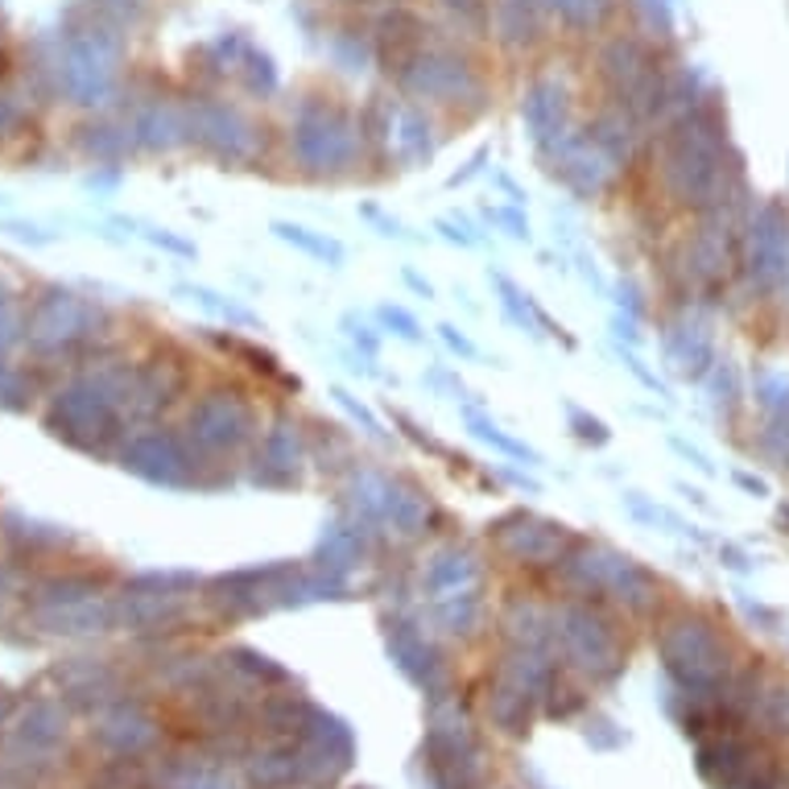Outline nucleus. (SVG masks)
I'll list each match as a JSON object with an SVG mask.
<instances>
[{
    "label": "nucleus",
    "mask_w": 789,
    "mask_h": 789,
    "mask_svg": "<svg viewBox=\"0 0 789 789\" xmlns=\"http://www.w3.org/2000/svg\"><path fill=\"white\" fill-rule=\"evenodd\" d=\"M562 583L579 595H616L628 608H649L658 599V579L637 562L632 554L604 546V541H574L567 554L558 558Z\"/></svg>",
    "instance_id": "1"
},
{
    "label": "nucleus",
    "mask_w": 789,
    "mask_h": 789,
    "mask_svg": "<svg viewBox=\"0 0 789 789\" xmlns=\"http://www.w3.org/2000/svg\"><path fill=\"white\" fill-rule=\"evenodd\" d=\"M488 534H492V546H496L504 558L521 562V567H546V562H558V558L579 541L571 534V525L538 517V513H525V508H508L504 517H496L488 525Z\"/></svg>",
    "instance_id": "2"
},
{
    "label": "nucleus",
    "mask_w": 789,
    "mask_h": 789,
    "mask_svg": "<svg viewBox=\"0 0 789 789\" xmlns=\"http://www.w3.org/2000/svg\"><path fill=\"white\" fill-rule=\"evenodd\" d=\"M294 158L310 179H347L359 162V133L340 116H306L294 137Z\"/></svg>",
    "instance_id": "3"
},
{
    "label": "nucleus",
    "mask_w": 789,
    "mask_h": 789,
    "mask_svg": "<svg viewBox=\"0 0 789 789\" xmlns=\"http://www.w3.org/2000/svg\"><path fill=\"white\" fill-rule=\"evenodd\" d=\"M306 459H310V447H306V434L298 431V422L277 418L270 431L261 434L256 450H252L249 484H256V488H298Z\"/></svg>",
    "instance_id": "4"
},
{
    "label": "nucleus",
    "mask_w": 789,
    "mask_h": 789,
    "mask_svg": "<svg viewBox=\"0 0 789 789\" xmlns=\"http://www.w3.org/2000/svg\"><path fill=\"white\" fill-rule=\"evenodd\" d=\"M191 434L203 447L240 450L256 438V413L240 393H216L191 413Z\"/></svg>",
    "instance_id": "5"
},
{
    "label": "nucleus",
    "mask_w": 789,
    "mask_h": 789,
    "mask_svg": "<svg viewBox=\"0 0 789 789\" xmlns=\"http://www.w3.org/2000/svg\"><path fill=\"white\" fill-rule=\"evenodd\" d=\"M546 162H550L546 165V174L558 179L579 198L604 195L611 186V179H616V162H611L592 137H587V141H571V137H567L554 153H546Z\"/></svg>",
    "instance_id": "6"
},
{
    "label": "nucleus",
    "mask_w": 789,
    "mask_h": 789,
    "mask_svg": "<svg viewBox=\"0 0 789 789\" xmlns=\"http://www.w3.org/2000/svg\"><path fill=\"white\" fill-rule=\"evenodd\" d=\"M748 277L761 289H773L789 277V219L769 203L748 224Z\"/></svg>",
    "instance_id": "7"
},
{
    "label": "nucleus",
    "mask_w": 789,
    "mask_h": 789,
    "mask_svg": "<svg viewBox=\"0 0 789 789\" xmlns=\"http://www.w3.org/2000/svg\"><path fill=\"white\" fill-rule=\"evenodd\" d=\"M380 541L377 529H368L364 521H356L352 513H340V517H327L319 538H315V550H310V562L323 567V571L335 574H352L359 562L373 558V546Z\"/></svg>",
    "instance_id": "8"
},
{
    "label": "nucleus",
    "mask_w": 789,
    "mask_h": 789,
    "mask_svg": "<svg viewBox=\"0 0 789 789\" xmlns=\"http://www.w3.org/2000/svg\"><path fill=\"white\" fill-rule=\"evenodd\" d=\"M397 496H401V480L385 476L377 467H352L340 488L343 513H352V517L364 521L377 534H389V517H393Z\"/></svg>",
    "instance_id": "9"
},
{
    "label": "nucleus",
    "mask_w": 789,
    "mask_h": 789,
    "mask_svg": "<svg viewBox=\"0 0 789 789\" xmlns=\"http://www.w3.org/2000/svg\"><path fill=\"white\" fill-rule=\"evenodd\" d=\"M488 282H492L496 298H501V315L517 327V331H525L529 340H546V335H550V340H562V347H574V340L567 335V327L554 323V319H550V315L538 306V298H534V294H525V289L508 277V273L488 270Z\"/></svg>",
    "instance_id": "10"
},
{
    "label": "nucleus",
    "mask_w": 789,
    "mask_h": 789,
    "mask_svg": "<svg viewBox=\"0 0 789 789\" xmlns=\"http://www.w3.org/2000/svg\"><path fill=\"white\" fill-rule=\"evenodd\" d=\"M665 364L686 380H702L711 368H716V340H711V327L699 323V319H682L665 331L662 340Z\"/></svg>",
    "instance_id": "11"
},
{
    "label": "nucleus",
    "mask_w": 789,
    "mask_h": 789,
    "mask_svg": "<svg viewBox=\"0 0 789 789\" xmlns=\"http://www.w3.org/2000/svg\"><path fill=\"white\" fill-rule=\"evenodd\" d=\"M480 579V554L471 546H443L422 562V592L426 595H450L464 592Z\"/></svg>",
    "instance_id": "12"
},
{
    "label": "nucleus",
    "mask_w": 789,
    "mask_h": 789,
    "mask_svg": "<svg viewBox=\"0 0 789 789\" xmlns=\"http://www.w3.org/2000/svg\"><path fill=\"white\" fill-rule=\"evenodd\" d=\"M521 116H525V128H529V141L538 145V153H554L558 145L567 141V100L558 88H534L529 100L521 104Z\"/></svg>",
    "instance_id": "13"
},
{
    "label": "nucleus",
    "mask_w": 789,
    "mask_h": 789,
    "mask_svg": "<svg viewBox=\"0 0 789 789\" xmlns=\"http://www.w3.org/2000/svg\"><path fill=\"white\" fill-rule=\"evenodd\" d=\"M459 418H464V426L480 443H488L492 450H501V455H508V459H517V464L525 467H541V450H534L529 443H521L517 434H508L496 426V418L484 410V405H476V401H459Z\"/></svg>",
    "instance_id": "14"
},
{
    "label": "nucleus",
    "mask_w": 789,
    "mask_h": 789,
    "mask_svg": "<svg viewBox=\"0 0 789 789\" xmlns=\"http://www.w3.org/2000/svg\"><path fill=\"white\" fill-rule=\"evenodd\" d=\"M270 232L277 236L282 244H289V249L306 252L310 261L327 265V270H343V261H347V249H343L335 236L315 232V228H306V224H294V219H273Z\"/></svg>",
    "instance_id": "15"
},
{
    "label": "nucleus",
    "mask_w": 789,
    "mask_h": 789,
    "mask_svg": "<svg viewBox=\"0 0 789 789\" xmlns=\"http://www.w3.org/2000/svg\"><path fill=\"white\" fill-rule=\"evenodd\" d=\"M620 504H625V513L632 521H641L649 529H662V534H678V538H690V541H707L702 538L699 525H690L686 517H678L670 504H662L658 496H645V492H637V488H628L620 492Z\"/></svg>",
    "instance_id": "16"
},
{
    "label": "nucleus",
    "mask_w": 789,
    "mask_h": 789,
    "mask_svg": "<svg viewBox=\"0 0 789 789\" xmlns=\"http://www.w3.org/2000/svg\"><path fill=\"white\" fill-rule=\"evenodd\" d=\"M393 149L397 158L405 162V170H418V165H426L434 158V137H431V125L422 121V116H413V112H405L401 116V125L393 128Z\"/></svg>",
    "instance_id": "17"
},
{
    "label": "nucleus",
    "mask_w": 789,
    "mask_h": 789,
    "mask_svg": "<svg viewBox=\"0 0 789 789\" xmlns=\"http://www.w3.org/2000/svg\"><path fill=\"white\" fill-rule=\"evenodd\" d=\"M216 343L224 347V352H232V356L244 359L252 373H261V377H270V380H282V385H289V389H298V377H289L286 368H282V359L273 356L270 347L244 340V335H216Z\"/></svg>",
    "instance_id": "18"
},
{
    "label": "nucleus",
    "mask_w": 789,
    "mask_h": 789,
    "mask_svg": "<svg viewBox=\"0 0 789 789\" xmlns=\"http://www.w3.org/2000/svg\"><path fill=\"white\" fill-rule=\"evenodd\" d=\"M191 302H198L207 315H216V319H224L228 327H256V315H252L249 306H240L236 298H224V294H216V289L207 286H186L182 289Z\"/></svg>",
    "instance_id": "19"
},
{
    "label": "nucleus",
    "mask_w": 789,
    "mask_h": 789,
    "mask_svg": "<svg viewBox=\"0 0 789 789\" xmlns=\"http://www.w3.org/2000/svg\"><path fill=\"white\" fill-rule=\"evenodd\" d=\"M306 447H310V459H319V467H327L331 459H343L347 467H356L352 464V438L335 422H315V434L306 438Z\"/></svg>",
    "instance_id": "20"
},
{
    "label": "nucleus",
    "mask_w": 789,
    "mask_h": 789,
    "mask_svg": "<svg viewBox=\"0 0 789 789\" xmlns=\"http://www.w3.org/2000/svg\"><path fill=\"white\" fill-rule=\"evenodd\" d=\"M592 141L608 153L611 162H628L632 158V149H637V137H632V125L620 121V116H604V121H595L592 128Z\"/></svg>",
    "instance_id": "21"
},
{
    "label": "nucleus",
    "mask_w": 789,
    "mask_h": 789,
    "mask_svg": "<svg viewBox=\"0 0 789 789\" xmlns=\"http://www.w3.org/2000/svg\"><path fill=\"white\" fill-rule=\"evenodd\" d=\"M393 426H401V434L410 438L418 450H426V455H434V459H450L455 467H467L471 459H464V455H455V450L438 438V434H431V426H422V422H413L405 410H393Z\"/></svg>",
    "instance_id": "22"
},
{
    "label": "nucleus",
    "mask_w": 789,
    "mask_h": 789,
    "mask_svg": "<svg viewBox=\"0 0 789 789\" xmlns=\"http://www.w3.org/2000/svg\"><path fill=\"white\" fill-rule=\"evenodd\" d=\"M702 380H707L711 405H716L719 413H735V405H740V377H735L732 359H716V368Z\"/></svg>",
    "instance_id": "23"
},
{
    "label": "nucleus",
    "mask_w": 789,
    "mask_h": 789,
    "mask_svg": "<svg viewBox=\"0 0 789 789\" xmlns=\"http://www.w3.org/2000/svg\"><path fill=\"white\" fill-rule=\"evenodd\" d=\"M340 335L347 340V347L356 352V356H368V359H380V331L364 315L356 310H347L340 315Z\"/></svg>",
    "instance_id": "24"
},
{
    "label": "nucleus",
    "mask_w": 789,
    "mask_h": 789,
    "mask_svg": "<svg viewBox=\"0 0 789 789\" xmlns=\"http://www.w3.org/2000/svg\"><path fill=\"white\" fill-rule=\"evenodd\" d=\"M567 431H571L583 447H608L611 443L608 422L595 418V413H587L583 405H574V401H567Z\"/></svg>",
    "instance_id": "25"
},
{
    "label": "nucleus",
    "mask_w": 789,
    "mask_h": 789,
    "mask_svg": "<svg viewBox=\"0 0 789 789\" xmlns=\"http://www.w3.org/2000/svg\"><path fill=\"white\" fill-rule=\"evenodd\" d=\"M331 397H335V405H340L343 413H347V418H352V422H356L359 431L368 434V438H377V443H393V434L385 431V426H380V418L373 410H368V405H364V401H356V397L347 393V389H343V385H331Z\"/></svg>",
    "instance_id": "26"
},
{
    "label": "nucleus",
    "mask_w": 789,
    "mask_h": 789,
    "mask_svg": "<svg viewBox=\"0 0 789 789\" xmlns=\"http://www.w3.org/2000/svg\"><path fill=\"white\" fill-rule=\"evenodd\" d=\"M377 323L385 327L389 335H397V340L426 343V331H422V323H418V315H413V310H405V306L380 302V306H377Z\"/></svg>",
    "instance_id": "27"
},
{
    "label": "nucleus",
    "mask_w": 789,
    "mask_h": 789,
    "mask_svg": "<svg viewBox=\"0 0 789 789\" xmlns=\"http://www.w3.org/2000/svg\"><path fill=\"white\" fill-rule=\"evenodd\" d=\"M484 219L492 228H501L508 240H517V244H529V219H525V207L517 203H496V207H484Z\"/></svg>",
    "instance_id": "28"
},
{
    "label": "nucleus",
    "mask_w": 789,
    "mask_h": 789,
    "mask_svg": "<svg viewBox=\"0 0 789 789\" xmlns=\"http://www.w3.org/2000/svg\"><path fill=\"white\" fill-rule=\"evenodd\" d=\"M756 401H761L773 418H786L789 413V377L786 373H761V377H756Z\"/></svg>",
    "instance_id": "29"
},
{
    "label": "nucleus",
    "mask_w": 789,
    "mask_h": 789,
    "mask_svg": "<svg viewBox=\"0 0 789 789\" xmlns=\"http://www.w3.org/2000/svg\"><path fill=\"white\" fill-rule=\"evenodd\" d=\"M434 232L443 236L447 244H459V249H480V244H484L480 228L467 216H438L434 219Z\"/></svg>",
    "instance_id": "30"
},
{
    "label": "nucleus",
    "mask_w": 789,
    "mask_h": 789,
    "mask_svg": "<svg viewBox=\"0 0 789 789\" xmlns=\"http://www.w3.org/2000/svg\"><path fill=\"white\" fill-rule=\"evenodd\" d=\"M616 359H620V364H625L628 373H632V377H637V380H641V385H645L649 393H658V397H665V401H670V385H665V380L658 377L653 368H649L645 359H641V352H637V347H625V343H616Z\"/></svg>",
    "instance_id": "31"
},
{
    "label": "nucleus",
    "mask_w": 789,
    "mask_h": 789,
    "mask_svg": "<svg viewBox=\"0 0 789 789\" xmlns=\"http://www.w3.org/2000/svg\"><path fill=\"white\" fill-rule=\"evenodd\" d=\"M356 211H359V219H368V224H373L385 240H405V244H418V236H410V228H405L397 216H389L380 203H359Z\"/></svg>",
    "instance_id": "32"
},
{
    "label": "nucleus",
    "mask_w": 789,
    "mask_h": 789,
    "mask_svg": "<svg viewBox=\"0 0 789 789\" xmlns=\"http://www.w3.org/2000/svg\"><path fill=\"white\" fill-rule=\"evenodd\" d=\"M608 298L616 302V310H620V315L645 319V294H641V286H637L632 277H620V282H611Z\"/></svg>",
    "instance_id": "33"
},
{
    "label": "nucleus",
    "mask_w": 789,
    "mask_h": 789,
    "mask_svg": "<svg viewBox=\"0 0 789 789\" xmlns=\"http://www.w3.org/2000/svg\"><path fill=\"white\" fill-rule=\"evenodd\" d=\"M422 385H431L438 397H447V401H467V389L464 380H459V373H450L447 364H434V368H426V377H422Z\"/></svg>",
    "instance_id": "34"
},
{
    "label": "nucleus",
    "mask_w": 789,
    "mask_h": 789,
    "mask_svg": "<svg viewBox=\"0 0 789 789\" xmlns=\"http://www.w3.org/2000/svg\"><path fill=\"white\" fill-rule=\"evenodd\" d=\"M434 331H438V340L447 343V352H450V356L467 359V364H471V359H480V347H476V343L467 340V331H464V327H455V323H438V327H434Z\"/></svg>",
    "instance_id": "35"
},
{
    "label": "nucleus",
    "mask_w": 789,
    "mask_h": 789,
    "mask_svg": "<svg viewBox=\"0 0 789 789\" xmlns=\"http://www.w3.org/2000/svg\"><path fill=\"white\" fill-rule=\"evenodd\" d=\"M611 340L616 343H625V347H641L645 343V335H641V319H632V315H611Z\"/></svg>",
    "instance_id": "36"
},
{
    "label": "nucleus",
    "mask_w": 789,
    "mask_h": 789,
    "mask_svg": "<svg viewBox=\"0 0 789 789\" xmlns=\"http://www.w3.org/2000/svg\"><path fill=\"white\" fill-rule=\"evenodd\" d=\"M571 261H574V270L583 273V282L595 289V294H608V282H604V273H599V265H595V256L587 249H579V252H571Z\"/></svg>",
    "instance_id": "37"
},
{
    "label": "nucleus",
    "mask_w": 789,
    "mask_h": 789,
    "mask_svg": "<svg viewBox=\"0 0 789 789\" xmlns=\"http://www.w3.org/2000/svg\"><path fill=\"white\" fill-rule=\"evenodd\" d=\"M496 480L508 488H517V492H525V496H541V484L534 480V476H525V471H517V467L501 464L496 467Z\"/></svg>",
    "instance_id": "38"
},
{
    "label": "nucleus",
    "mask_w": 789,
    "mask_h": 789,
    "mask_svg": "<svg viewBox=\"0 0 789 789\" xmlns=\"http://www.w3.org/2000/svg\"><path fill=\"white\" fill-rule=\"evenodd\" d=\"M484 170H488V149H480V153H476V158H471L464 170H455V174H450L447 186H450V191H459V186H467L471 179H480Z\"/></svg>",
    "instance_id": "39"
},
{
    "label": "nucleus",
    "mask_w": 789,
    "mask_h": 789,
    "mask_svg": "<svg viewBox=\"0 0 789 789\" xmlns=\"http://www.w3.org/2000/svg\"><path fill=\"white\" fill-rule=\"evenodd\" d=\"M670 447L678 450V455H682V459H686V464H695V467H699V471H707V476L716 471V464H711V459H707V455H702L699 447H690L686 438H678V434H670Z\"/></svg>",
    "instance_id": "40"
},
{
    "label": "nucleus",
    "mask_w": 789,
    "mask_h": 789,
    "mask_svg": "<svg viewBox=\"0 0 789 789\" xmlns=\"http://www.w3.org/2000/svg\"><path fill=\"white\" fill-rule=\"evenodd\" d=\"M719 562H728L732 571H753V567H756V558L748 554V550L732 546V541H723V546H719Z\"/></svg>",
    "instance_id": "41"
},
{
    "label": "nucleus",
    "mask_w": 789,
    "mask_h": 789,
    "mask_svg": "<svg viewBox=\"0 0 789 789\" xmlns=\"http://www.w3.org/2000/svg\"><path fill=\"white\" fill-rule=\"evenodd\" d=\"M401 282H405V286H410L418 298H426V302L434 298V286L426 282V277H422V273L413 270V265H401Z\"/></svg>",
    "instance_id": "42"
},
{
    "label": "nucleus",
    "mask_w": 789,
    "mask_h": 789,
    "mask_svg": "<svg viewBox=\"0 0 789 789\" xmlns=\"http://www.w3.org/2000/svg\"><path fill=\"white\" fill-rule=\"evenodd\" d=\"M492 182L504 191V203H517V207H525V191H521L517 182H513V174H504V170H492Z\"/></svg>",
    "instance_id": "43"
},
{
    "label": "nucleus",
    "mask_w": 789,
    "mask_h": 789,
    "mask_svg": "<svg viewBox=\"0 0 789 789\" xmlns=\"http://www.w3.org/2000/svg\"><path fill=\"white\" fill-rule=\"evenodd\" d=\"M732 480L744 488V492H753V496H765V492H769V484H765L761 476H753V471H732Z\"/></svg>",
    "instance_id": "44"
},
{
    "label": "nucleus",
    "mask_w": 789,
    "mask_h": 789,
    "mask_svg": "<svg viewBox=\"0 0 789 789\" xmlns=\"http://www.w3.org/2000/svg\"><path fill=\"white\" fill-rule=\"evenodd\" d=\"M538 261H541V270H546V273H567V252H550V249H541V252H538Z\"/></svg>",
    "instance_id": "45"
},
{
    "label": "nucleus",
    "mask_w": 789,
    "mask_h": 789,
    "mask_svg": "<svg viewBox=\"0 0 789 789\" xmlns=\"http://www.w3.org/2000/svg\"><path fill=\"white\" fill-rule=\"evenodd\" d=\"M678 492H682V496H686V501H690V504H699V508H711V501H707V496H702L699 488H690V484H678Z\"/></svg>",
    "instance_id": "46"
},
{
    "label": "nucleus",
    "mask_w": 789,
    "mask_h": 789,
    "mask_svg": "<svg viewBox=\"0 0 789 789\" xmlns=\"http://www.w3.org/2000/svg\"><path fill=\"white\" fill-rule=\"evenodd\" d=\"M777 521L786 525V534H789V504H781V508H777Z\"/></svg>",
    "instance_id": "47"
}]
</instances>
